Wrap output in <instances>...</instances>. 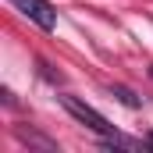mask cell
Wrapping results in <instances>:
<instances>
[{
    "instance_id": "277c9868",
    "label": "cell",
    "mask_w": 153,
    "mask_h": 153,
    "mask_svg": "<svg viewBox=\"0 0 153 153\" xmlns=\"http://www.w3.org/2000/svg\"><path fill=\"white\" fill-rule=\"evenodd\" d=\"M150 146H153V135H150Z\"/></svg>"
},
{
    "instance_id": "7a4b0ae2",
    "label": "cell",
    "mask_w": 153,
    "mask_h": 153,
    "mask_svg": "<svg viewBox=\"0 0 153 153\" xmlns=\"http://www.w3.org/2000/svg\"><path fill=\"white\" fill-rule=\"evenodd\" d=\"M18 7H22V14H29L39 29H46V32L57 25V14H53V7L46 0H18Z\"/></svg>"
},
{
    "instance_id": "6da1fadb",
    "label": "cell",
    "mask_w": 153,
    "mask_h": 153,
    "mask_svg": "<svg viewBox=\"0 0 153 153\" xmlns=\"http://www.w3.org/2000/svg\"><path fill=\"white\" fill-rule=\"evenodd\" d=\"M61 103H64V111H68V114L75 117V121H82L85 128H93L96 135H103V139H121V135H117V128H114V125H111L107 117L100 114V111H93L89 103H82L78 96H61Z\"/></svg>"
},
{
    "instance_id": "3957f363",
    "label": "cell",
    "mask_w": 153,
    "mask_h": 153,
    "mask_svg": "<svg viewBox=\"0 0 153 153\" xmlns=\"http://www.w3.org/2000/svg\"><path fill=\"white\" fill-rule=\"evenodd\" d=\"M111 96H117V103H125V107H132V111H135V107H143V100H139L128 85H111Z\"/></svg>"
}]
</instances>
